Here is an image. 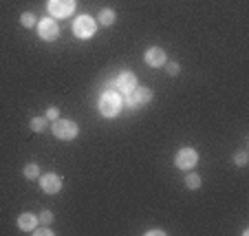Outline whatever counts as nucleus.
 Returning a JSON list of instances; mask_svg holds the SVG:
<instances>
[{
    "mask_svg": "<svg viewBox=\"0 0 249 236\" xmlns=\"http://www.w3.org/2000/svg\"><path fill=\"white\" fill-rule=\"evenodd\" d=\"M53 135L62 142H73V139L80 135V128H77L75 122H71V119H60L57 117L53 122Z\"/></svg>",
    "mask_w": 249,
    "mask_h": 236,
    "instance_id": "obj_2",
    "label": "nucleus"
},
{
    "mask_svg": "<svg viewBox=\"0 0 249 236\" xmlns=\"http://www.w3.org/2000/svg\"><path fill=\"white\" fill-rule=\"evenodd\" d=\"M115 89H117L122 95L132 93V91L137 89V77H135V73H130V71L119 73L117 80H115Z\"/></svg>",
    "mask_w": 249,
    "mask_h": 236,
    "instance_id": "obj_7",
    "label": "nucleus"
},
{
    "mask_svg": "<svg viewBox=\"0 0 249 236\" xmlns=\"http://www.w3.org/2000/svg\"><path fill=\"white\" fill-rule=\"evenodd\" d=\"M57 117H60V110H57L55 106H51V109L47 110V119H49V122H55Z\"/></svg>",
    "mask_w": 249,
    "mask_h": 236,
    "instance_id": "obj_21",
    "label": "nucleus"
},
{
    "mask_svg": "<svg viewBox=\"0 0 249 236\" xmlns=\"http://www.w3.org/2000/svg\"><path fill=\"white\" fill-rule=\"evenodd\" d=\"M97 18H99V24H104V27H110V24H115V20H117V14H115L113 9H102Z\"/></svg>",
    "mask_w": 249,
    "mask_h": 236,
    "instance_id": "obj_12",
    "label": "nucleus"
},
{
    "mask_svg": "<svg viewBox=\"0 0 249 236\" xmlns=\"http://www.w3.org/2000/svg\"><path fill=\"white\" fill-rule=\"evenodd\" d=\"M132 95H135V99H137V104H139V106L150 104L152 97H155L152 89H148V86H137V89L132 91Z\"/></svg>",
    "mask_w": 249,
    "mask_h": 236,
    "instance_id": "obj_10",
    "label": "nucleus"
},
{
    "mask_svg": "<svg viewBox=\"0 0 249 236\" xmlns=\"http://www.w3.org/2000/svg\"><path fill=\"white\" fill-rule=\"evenodd\" d=\"M124 106H126V109H130V110H135V109H139V104H137V99H135V95L132 93H128V95H124Z\"/></svg>",
    "mask_w": 249,
    "mask_h": 236,
    "instance_id": "obj_17",
    "label": "nucleus"
},
{
    "mask_svg": "<svg viewBox=\"0 0 249 236\" xmlns=\"http://www.w3.org/2000/svg\"><path fill=\"white\" fill-rule=\"evenodd\" d=\"M95 31H97V22H95L90 16H80V18L73 22V33H75L80 40L93 38Z\"/></svg>",
    "mask_w": 249,
    "mask_h": 236,
    "instance_id": "obj_3",
    "label": "nucleus"
},
{
    "mask_svg": "<svg viewBox=\"0 0 249 236\" xmlns=\"http://www.w3.org/2000/svg\"><path fill=\"white\" fill-rule=\"evenodd\" d=\"M24 177H27L29 181L38 179V177H40V168H38V163H29V165H24Z\"/></svg>",
    "mask_w": 249,
    "mask_h": 236,
    "instance_id": "obj_15",
    "label": "nucleus"
},
{
    "mask_svg": "<svg viewBox=\"0 0 249 236\" xmlns=\"http://www.w3.org/2000/svg\"><path fill=\"white\" fill-rule=\"evenodd\" d=\"M196 163H198V152L194 148H181L177 152V157H174V165L179 170H192Z\"/></svg>",
    "mask_w": 249,
    "mask_h": 236,
    "instance_id": "obj_5",
    "label": "nucleus"
},
{
    "mask_svg": "<svg viewBox=\"0 0 249 236\" xmlns=\"http://www.w3.org/2000/svg\"><path fill=\"white\" fill-rule=\"evenodd\" d=\"M38 227V218L33 217V214H20L18 217V230L20 232H33Z\"/></svg>",
    "mask_w": 249,
    "mask_h": 236,
    "instance_id": "obj_11",
    "label": "nucleus"
},
{
    "mask_svg": "<svg viewBox=\"0 0 249 236\" xmlns=\"http://www.w3.org/2000/svg\"><path fill=\"white\" fill-rule=\"evenodd\" d=\"M53 221V214L49 212V210H42V212H40V223H44V225H49V223Z\"/></svg>",
    "mask_w": 249,
    "mask_h": 236,
    "instance_id": "obj_20",
    "label": "nucleus"
},
{
    "mask_svg": "<svg viewBox=\"0 0 249 236\" xmlns=\"http://www.w3.org/2000/svg\"><path fill=\"white\" fill-rule=\"evenodd\" d=\"M148 234H150V236H163L165 234V230H159V227H155V230H148Z\"/></svg>",
    "mask_w": 249,
    "mask_h": 236,
    "instance_id": "obj_23",
    "label": "nucleus"
},
{
    "mask_svg": "<svg viewBox=\"0 0 249 236\" xmlns=\"http://www.w3.org/2000/svg\"><path fill=\"white\" fill-rule=\"evenodd\" d=\"M47 9L51 18H69L75 11V0H49Z\"/></svg>",
    "mask_w": 249,
    "mask_h": 236,
    "instance_id": "obj_4",
    "label": "nucleus"
},
{
    "mask_svg": "<svg viewBox=\"0 0 249 236\" xmlns=\"http://www.w3.org/2000/svg\"><path fill=\"white\" fill-rule=\"evenodd\" d=\"M247 159H249V155H247V152H238V155L234 157V163L243 168V165H247Z\"/></svg>",
    "mask_w": 249,
    "mask_h": 236,
    "instance_id": "obj_19",
    "label": "nucleus"
},
{
    "mask_svg": "<svg viewBox=\"0 0 249 236\" xmlns=\"http://www.w3.org/2000/svg\"><path fill=\"white\" fill-rule=\"evenodd\" d=\"M143 57H146V64L152 66V69H161L168 62V55H165V51L161 47H150Z\"/></svg>",
    "mask_w": 249,
    "mask_h": 236,
    "instance_id": "obj_9",
    "label": "nucleus"
},
{
    "mask_svg": "<svg viewBox=\"0 0 249 236\" xmlns=\"http://www.w3.org/2000/svg\"><path fill=\"white\" fill-rule=\"evenodd\" d=\"M47 124H49L47 117H33L31 122H29V128H31L33 132H42L44 128H47Z\"/></svg>",
    "mask_w": 249,
    "mask_h": 236,
    "instance_id": "obj_13",
    "label": "nucleus"
},
{
    "mask_svg": "<svg viewBox=\"0 0 249 236\" xmlns=\"http://www.w3.org/2000/svg\"><path fill=\"white\" fill-rule=\"evenodd\" d=\"M40 188L47 194H57L62 190V177L55 172H49V175L40 177Z\"/></svg>",
    "mask_w": 249,
    "mask_h": 236,
    "instance_id": "obj_8",
    "label": "nucleus"
},
{
    "mask_svg": "<svg viewBox=\"0 0 249 236\" xmlns=\"http://www.w3.org/2000/svg\"><path fill=\"white\" fill-rule=\"evenodd\" d=\"M33 234H38V236H53V230H49V227H40V230H33Z\"/></svg>",
    "mask_w": 249,
    "mask_h": 236,
    "instance_id": "obj_22",
    "label": "nucleus"
},
{
    "mask_svg": "<svg viewBox=\"0 0 249 236\" xmlns=\"http://www.w3.org/2000/svg\"><path fill=\"white\" fill-rule=\"evenodd\" d=\"M201 183H203V181H201V177H198V175H194V172L185 175V185H188L190 190H198V188H201Z\"/></svg>",
    "mask_w": 249,
    "mask_h": 236,
    "instance_id": "obj_14",
    "label": "nucleus"
},
{
    "mask_svg": "<svg viewBox=\"0 0 249 236\" xmlns=\"http://www.w3.org/2000/svg\"><path fill=\"white\" fill-rule=\"evenodd\" d=\"M122 106H124V102H122V97H119V93H115V91H106V93L99 97V113H102L104 117H117Z\"/></svg>",
    "mask_w": 249,
    "mask_h": 236,
    "instance_id": "obj_1",
    "label": "nucleus"
},
{
    "mask_svg": "<svg viewBox=\"0 0 249 236\" xmlns=\"http://www.w3.org/2000/svg\"><path fill=\"white\" fill-rule=\"evenodd\" d=\"M38 36L44 40V42H53V40L60 38V27L53 18H44L38 22Z\"/></svg>",
    "mask_w": 249,
    "mask_h": 236,
    "instance_id": "obj_6",
    "label": "nucleus"
},
{
    "mask_svg": "<svg viewBox=\"0 0 249 236\" xmlns=\"http://www.w3.org/2000/svg\"><path fill=\"white\" fill-rule=\"evenodd\" d=\"M165 71H168V75H179V73H181V66L179 64H177V62H165Z\"/></svg>",
    "mask_w": 249,
    "mask_h": 236,
    "instance_id": "obj_18",
    "label": "nucleus"
},
{
    "mask_svg": "<svg viewBox=\"0 0 249 236\" xmlns=\"http://www.w3.org/2000/svg\"><path fill=\"white\" fill-rule=\"evenodd\" d=\"M20 22H22V27H27V29H31V27H36V16L31 14V11H27V14H22L20 16Z\"/></svg>",
    "mask_w": 249,
    "mask_h": 236,
    "instance_id": "obj_16",
    "label": "nucleus"
}]
</instances>
